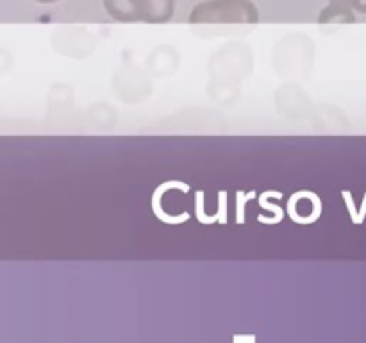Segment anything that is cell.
Listing matches in <instances>:
<instances>
[{"mask_svg":"<svg viewBox=\"0 0 366 343\" xmlns=\"http://www.w3.org/2000/svg\"><path fill=\"white\" fill-rule=\"evenodd\" d=\"M347 2L354 4L360 11H366V0H347Z\"/></svg>","mask_w":366,"mask_h":343,"instance_id":"277c9868","label":"cell"},{"mask_svg":"<svg viewBox=\"0 0 366 343\" xmlns=\"http://www.w3.org/2000/svg\"><path fill=\"white\" fill-rule=\"evenodd\" d=\"M38 2H56V0H38Z\"/></svg>","mask_w":366,"mask_h":343,"instance_id":"8992f818","label":"cell"},{"mask_svg":"<svg viewBox=\"0 0 366 343\" xmlns=\"http://www.w3.org/2000/svg\"><path fill=\"white\" fill-rule=\"evenodd\" d=\"M234 343H254L252 336H236Z\"/></svg>","mask_w":366,"mask_h":343,"instance_id":"5b68a950","label":"cell"},{"mask_svg":"<svg viewBox=\"0 0 366 343\" xmlns=\"http://www.w3.org/2000/svg\"><path fill=\"white\" fill-rule=\"evenodd\" d=\"M139 16L150 21H163L172 16L174 0H138Z\"/></svg>","mask_w":366,"mask_h":343,"instance_id":"7a4b0ae2","label":"cell"},{"mask_svg":"<svg viewBox=\"0 0 366 343\" xmlns=\"http://www.w3.org/2000/svg\"><path fill=\"white\" fill-rule=\"evenodd\" d=\"M106 6L109 13L122 20H134L139 16L138 0H106Z\"/></svg>","mask_w":366,"mask_h":343,"instance_id":"3957f363","label":"cell"},{"mask_svg":"<svg viewBox=\"0 0 366 343\" xmlns=\"http://www.w3.org/2000/svg\"><path fill=\"white\" fill-rule=\"evenodd\" d=\"M193 21H254L257 11L249 0H217L193 11Z\"/></svg>","mask_w":366,"mask_h":343,"instance_id":"6da1fadb","label":"cell"}]
</instances>
